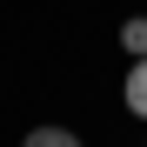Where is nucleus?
<instances>
[{"label": "nucleus", "instance_id": "1", "mask_svg": "<svg viewBox=\"0 0 147 147\" xmlns=\"http://www.w3.org/2000/svg\"><path fill=\"white\" fill-rule=\"evenodd\" d=\"M120 100H127V114H140V120H147V60H134V67H127Z\"/></svg>", "mask_w": 147, "mask_h": 147}, {"label": "nucleus", "instance_id": "2", "mask_svg": "<svg viewBox=\"0 0 147 147\" xmlns=\"http://www.w3.org/2000/svg\"><path fill=\"white\" fill-rule=\"evenodd\" d=\"M20 147H87V140L74 134V127H34V134L20 140Z\"/></svg>", "mask_w": 147, "mask_h": 147}, {"label": "nucleus", "instance_id": "3", "mask_svg": "<svg viewBox=\"0 0 147 147\" xmlns=\"http://www.w3.org/2000/svg\"><path fill=\"white\" fill-rule=\"evenodd\" d=\"M120 47H127L134 60H147V13H134V20H120Z\"/></svg>", "mask_w": 147, "mask_h": 147}]
</instances>
